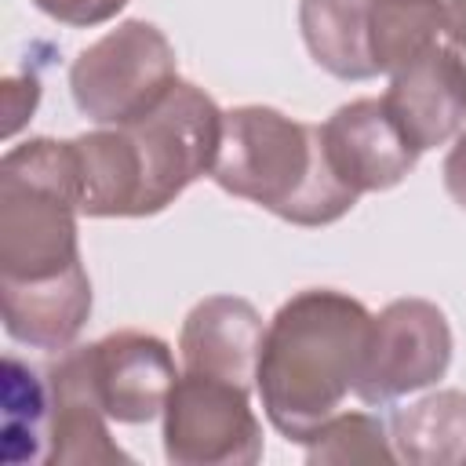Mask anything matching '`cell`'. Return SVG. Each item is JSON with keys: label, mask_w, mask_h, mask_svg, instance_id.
<instances>
[{"label": "cell", "mask_w": 466, "mask_h": 466, "mask_svg": "<svg viewBox=\"0 0 466 466\" xmlns=\"http://www.w3.org/2000/svg\"><path fill=\"white\" fill-rule=\"evenodd\" d=\"M222 116L204 87L175 80L142 116L69 138L80 171V215H160L197 178L211 175L222 146Z\"/></svg>", "instance_id": "obj_1"}, {"label": "cell", "mask_w": 466, "mask_h": 466, "mask_svg": "<svg viewBox=\"0 0 466 466\" xmlns=\"http://www.w3.org/2000/svg\"><path fill=\"white\" fill-rule=\"evenodd\" d=\"M371 313L360 299L335 288H306L273 313L255 390L266 419L291 444L328 422L357 386Z\"/></svg>", "instance_id": "obj_2"}, {"label": "cell", "mask_w": 466, "mask_h": 466, "mask_svg": "<svg viewBox=\"0 0 466 466\" xmlns=\"http://www.w3.org/2000/svg\"><path fill=\"white\" fill-rule=\"evenodd\" d=\"M211 178L291 226H328L357 204V193L328 164L320 127L273 106L226 109Z\"/></svg>", "instance_id": "obj_3"}, {"label": "cell", "mask_w": 466, "mask_h": 466, "mask_svg": "<svg viewBox=\"0 0 466 466\" xmlns=\"http://www.w3.org/2000/svg\"><path fill=\"white\" fill-rule=\"evenodd\" d=\"M80 171L73 142L25 138L0 160V284L62 280L80 262Z\"/></svg>", "instance_id": "obj_4"}, {"label": "cell", "mask_w": 466, "mask_h": 466, "mask_svg": "<svg viewBox=\"0 0 466 466\" xmlns=\"http://www.w3.org/2000/svg\"><path fill=\"white\" fill-rule=\"evenodd\" d=\"M178 80L171 40L146 18H124L69 66L76 109L95 124H127L157 106Z\"/></svg>", "instance_id": "obj_5"}, {"label": "cell", "mask_w": 466, "mask_h": 466, "mask_svg": "<svg viewBox=\"0 0 466 466\" xmlns=\"http://www.w3.org/2000/svg\"><path fill=\"white\" fill-rule=\"evenodd\" d=\"M164 455L171 466H251L262 459V422L251 390L186 371L164 404Z\"/></svg>", "instance_id": "obj_6"}, {"label": "cell", "mask_w": 466, "mask_h": 466, "mask_svg": "<svg viewBox=\"0 0 466 466\" xmlns=\"http://www.w3.org/2000/svg\"><path fill=\"white\" fill-rule=\"evenodd\" d=\"M451 324L437 302L393 299L371 317L353 393L364 404H390L444 379L451 364Z\"/></svg>", "instance_id": "obj_7"}, {"label": "cell", "mask_w": 466, "mask_h": 466, "mask_svg": "<svg viewBox=\"0 0 466 466\" xmlns=\"http://www.w3.org/2000/svg\"><path fill=\"white\" fill-rule=\"evenodd\" d=\"M84 350V371L98 408L124 426H142L164 415L178 379L175 353L149 331H113Z\"/></svg>", "instance_id": "obj_8"}, {"label": "cell", "mask_w": 466, "mask_h": 466, "mask_svg": "<svg viewBox=\"0 0 466 466\" xmlns=\"http://www.w3.org/2000/svg\"><path fill=\"white\" fill-rule=\"evenodd\" d=\"M382 106L419 153L444 146L466 124V58L451 44H430L390 73Z\"/></svg>", "instance_id": "obj_9"}, {"label": "cell", "mask_w": 466, "mask_h": 466, "mask_svg": "<svg viewBox=\"0 0 466 466\" xmlns=\"http://www.w3.org/2000/svg\"><path fill=\"white\" fill-rule=\"evenodd\" d=\"M331 171L360 197L382 193L404 182L419 160V149L400 135L382 98H357L339 106L320 124Z\"/></svg>", "instance_id": "obj_10"}, {"label": "cell", "mask_w": 466, "mask_h": 466, "mask_svg": "<svg viewBox=\"0 0 466 466\" xmlns=\"http://www.w3.org/2000/svg\"><path fill=\"white\" fill-rule=\"evenodd\" d=\"M262 335H266L262 317L248 299L208 295L186 313L178 331V353L186 371L215 375L251 390L258 371Z\"/></svg>", "instance_id": "obj_11"}, {"label": "cell", "mask_w": 466, "mask_h": 466, "mask_svg": "<svg viewBox=\"0 0 466 466\" xmlns=\"http://www.w3.org/2000/svg\"><path fill=\"white\" fill-rule=\"evenodd\" d=\"M47 379V455L44 462H131V455L109 437V415L98 408L84 350L66 346L58 360L44 368Z\"/></svg>", "instance_id": "obj_12"}, {"label": "cell", "mask_w": 466, "mask_h": 466, "mask_svg": "<svg viewBox=\"0 0 466 466\" xmlns=\"http://www.w3.org/2000/svg\"><path fill=\"white\" fill-rule=\"evenodd\" d=\"M4 331L33 350H66L91 317V280L76 269L44 284H0Z\"/></svg>", "instance_id": "obj_13"}, {"label": "cell", "mask_w": 466, "mask_h": 466, "mask_svg": "<svg viewBox=\"0 0 466 466\" xmlns=\"http://www.w3.org/2000/svg\"><path fill=\"white\" fill-rule=\"evenodd\" d=\"M302 40L320 69L339 80L379 76L371 58V0H302Z\"/></svg>", "instance_id": "obj_14"}, {"label": "cell", "mask_w": 466, "mask_h": 466, "mask_svg": "<svg viewBox=\"0 0 466 466\" xmlns=\"http://www.w3.org/2000/svg\"><path fill=\"white\" fill-rule=\"evenodd\" d=\"M390 441L397 459L411 466L466 462V393L437 390L400 408L390 422Z\"/></svg>", "instance_id": "obj_15"}, {"label": "cell", "mask_w": 466, "mask_h": 466, "mask_svg": "<svg viewBox=\"0 0 466 466\" xmlns=\"http://www.w3.org/2000/svg\"><path fill=\"white\" fill-rule=\"evenodd\" d=\"M4 451L11 462L47 455V379L4 357Z\"/></svg>", "instance_id": "obj_16"}, {"label": "cell", "mask_w": 466, "mask_h": 466, "mask_svg": "<svg viewBox=\"0 0 466 466\" xmlns=\"http://www.w3.org/2000/svg\"><path fill=\"white\" fill-rule=\"evenodd\" d=\"M309 462H393V441L386 426L368 411H335L306 441Z\"/></svg>", "instance_id": "obj_17"}, {"label": "cell", "mask_w": 466, "mask_h": 466, "mask_svg": "<svg viewBox=\"0 0 466 466\" xmlns=\"http://www.w3.org/2000/svg\"><path fill=\"white\" fill-rule=\"evenodd\" d=\"M131 0H33L36 11H44L47 18L62 22V25H76V29H91L102 25L109 18H116Z\"/></svg>", "instance_id": "obj_18"}, {"label": "cell", "mask_w": 466, "mask_h": 466, "mask_svg": "<svg viewBox=\"0 0 466 466\" xmlns=\"http://www.w3.org/2000/svg\"><path fill=\"white\" fill-rule=\"evenodd\" d=\"M441 178H444L448 197L466 211V131H459V135H455V146H451V149H448V157H444Z\"/></svg>", "instance_id": "obj_19"}, {"label": "cell", "mask_w": 466, "mask_h": 466, "mask_svg": "<svg viewBox=\"0 0 466 466\" xmlns=\"http://www.w3.org/2000/svg\"><path fill=\"white\" fill-rule=\"evenodd\" d=\"M444 36L466 58V0H444Z\"/></svg>", "instance_id": "obj_20"}]
</instances>
